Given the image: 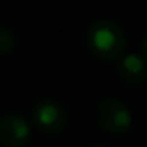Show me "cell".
<instances>
[{
  "label": "cell",
  "mask_w": 147,
  "mask_h": 147,
  "mask_svg": "<svg viewBox=\"0 0 147 147\" xmlns=\"http://www.w3.org/2000/svg\"><path fill=\"white\" fill-rule=\"evenodd\" d=\"M88 45L100 60H117L125 50V34L115 22L97 21L88 30Z\"/></svg>",
  "instance_id": "6da1fadb"
},
{
  "label": "cell",
  "mask_w": 147,
  "mask_h": 147,
  "mask_svg": "<svg viewBox=\"0 0 147 147\" xmlns=\"http://www.w3.org/2000/svg\"><path fill=\"white\" fill-rule=\"evenodd\" d=\"M95 121L102 130L121 134L130 127V112L115 99H104L95 106Z\"/></svg>",
  "instance_id": "7a4b0ae2"
},
{
  "label": "cell",
  "mask_w": 147,
  "mask_h": 147,
  "mask_svg": "<svg viewBox=\"0 0 147 147\" xmlns=\"http://www.w3.org/2000/svg\"><path fill=\"white\" fill-rule=\"evenodd\" d=\"M32 121L41 132L56 134L65 127V110L54 100H41L32 110Z\"/></svg>",
  "instance_id": "3957f363"
},
{
  "label": "cell",
  "mask_w": 147,
  "mask_h": 147,
  "mask_svg": "<svg viewBox=\"0 0 147 147\" xmlns=\"http://www.w3.org/2000/svg\"><path fill=\"white\" fill-rule=\"evenodd\" d=\"M30 138V125L21 115H6L0 119V145L24 147Z\"/></svg>",
  "instance_id": "277c9868"
},
{
  "label": "cell",
  "mask_w": 147,
  "mask_h": 147,
  "mask_svg": "<svg viewBox=\"0 0 147 147\" xmlns=\"http://www.w3.org/2000/svg\"><path fill=\"white\" fill-rule=\"evenodd\" d=\"M119 76H121L125 82L129 84H138L145 78L147 75V65L144 61V58L138 56V54H127L119 60L117 65Z\"/></svg>",
  "instance_id": "5b68a950"
},
{
  "label": "cell",
  "mask_w": 147,
  "mask_h": 147,
  "mask_svg": "<svg viewBox=\"0 0 147 147\" xmlns=\"http://www.w3.org/2000/svg\"><path fill=\"white\" fill-rule=\"evenodd\" d=\"M13 49V36L9 30L0 28V54H7Z\"/></svg>",
  "instance_id": "8992f818"
},
{
  "label": "cell",
  "mask_w": 147,
  "mask_h": 147,
  "mask_svg": "<svg viewBox=\"0 0 147 147\" xmlns=\"http://www.w3.org/2000/svg\"><path fill=\"white\" fill-rule=\"evenodd\" d=\"M144 54H145V58H147V36H145V39H144Z\"/></svg>",
  "instance_id": "52a82bcc"
},
{
  "label": "cell",
  "mask_w": 147,
  "mask_h": 147,
  "mask_svg": "<svg viewBox=\"0 0 147 147\" xmlns=\"http://www.w3.org/2000/svg\"><path fill=\"white\" fill-rule=\"evenodd\" d=\"M95 147H106V145H95Z\"/></svg>",
  "instance_id": "ba28073f"
}]
</instances>
